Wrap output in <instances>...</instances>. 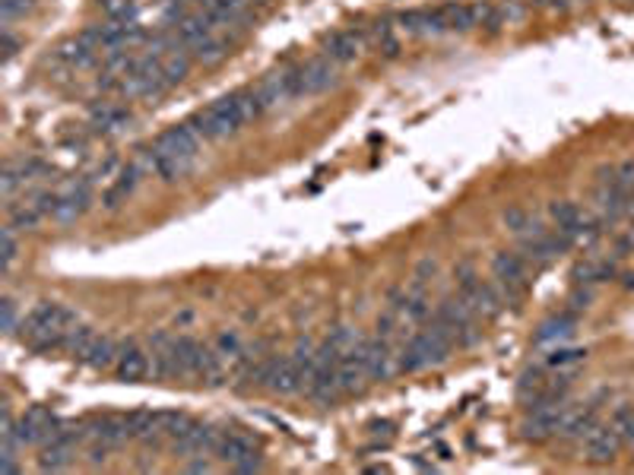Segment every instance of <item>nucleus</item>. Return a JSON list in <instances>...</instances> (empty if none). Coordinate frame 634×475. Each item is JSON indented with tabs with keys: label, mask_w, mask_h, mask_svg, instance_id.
<instances>
[{
	"label": "nucleus",
	"mask_w": 634,
	"mask_h": 475,
	"mask_svg": "<svg viewBox=\"0 0 634 475\" xmlns=\"http://www.w3.org/2000/svg\"><path fill=\"white\" fill-rule=\"evenodd\" d=\"M504 226H508L511 232H517V235H530V232H536V228H539V222L533 219L527 209H508V213H504Z\"/></svg>",
	"instance_id": "31"
},
{
	"label": "nucleus",
	"mask_w": 634,
	"mask_h": 475,
	"mask_svg": "<svg viewBox=\"0 0 634 475\" xmlns=\"http://www.w3.org/2000/svg\"><path fill=\"white\" fill-rule=\"evenodd\" d=\"M90 434L96 440H102L108 447H121L131 440V431H127V418L124 416H102L90 425Z\"/></svg>",
	"instance_id": "19"
},
{
	"label": "nucleus",
	"mask_w": 634,
	"mask_h": 475,
	"mask_svg": "<svg viewBox=\"0 0 634 475\" xmlns=\"http://www.w3.org/2000/svg\"><path fill=\"white\" fill-rule=\"evenodd\" d=\"M536 6H545V10H565L568 6V0H533Z\"/></svg>",
	"instance_id": "39"
},
{
	"label": "nucleus",
	"mask_w": 634,
	"mask_h": 475,
	"mask_svg": "<svg viewBox=\"0 0 634 475\" xmlns=\"http://www.w3.org/2000/svg\"><path fill=\"white\" fill-rule=\"evenodd\" d=\"M258 95H260L264 111H269V108H276V105H286V101L292 99V90H289V73L280 70V73L264 77V83L258 86Z\"/></svg>",
	"instance_id": "20"
},
{
	"label": "nucleus",
	"mask_w": 634,
	"mask_h": 475,
	"mask_svg": "<svg viewBox=\"0 0 634 475\" xmlns=\"http://www.w3.org/2000/svg\"><path fill=\"white\" fill-rule=\"evenodd\" d=\"M575 327H577L575 311H565V314L549 317V321H545L543 327H539L536 343H539V345H545V343H562V339H568L571 332H575Z\"/></svg>",
	"instance_id": "22"
},
{
	"label": "nucleus",
	"mask_w": 634,
	"mask_h": 475,
	"mask_svg": "<svg viewBox=\"0 0 634 475\" xmlns=\"http://www.w3.org/2000/svg\"><path fill=\"white\" fill-rule=\"evenodd\" d=\"M359 345L340 355V386H343V393H359L362 386H365L368 380H371L368 371H365V362H362V349H359Z\"/></svg>",
	"instance_id": "18"
},
{
	"label": "nucleus",
	"mask_w": 634,
	"mask_h": 475,
	"mask_svg": "<svg viewBox=\"0 0 634 475\" xmlns=\"http://www.w3.org/2000/svg\"><path fill=\"white\" fill-rule=\"evenodd\" d=\"M336 67L330 58H317L312 60V64L305 67H292L289 73V90H292V99H299V95H317L323 90H330V86H336Z\"/></svg>",
	"instance_id": "4"
},
{
	"label": "nucleus",
	"mask_w": 634,
	"mask_h": 475,
	"mask_svg": "<svg viewBox=\"0 0 634 475\" xmlns=\"http://www.w3.org/2000/svg\"><path fill=\"white\" fill-rule=\"evenodd\" d=\"M194 60H200V64H216V60H222L226 58V42H222V38H206L204 45H197L194 48Z\"/></svg>",
	"instance_id": "32"
},
{
	"label": "nucleus",
	"mask_w": 634,
	"mask_h": 475,
	"mask_svg": "<svg viewBox=\"0 0 634 475\" xmlns=\"http://www.w3.org/2000/svg\"><path fill=\"white\" fill-rule=\"evenodd\" d=\"M618 447H622V434H618L612 425H606V428L597 425L584 438V457L590 459V463H612Z\"/></svg>",
	"instance_id": "11"
},
{
	"label": "nucleus",
	"mask_w": 634,
	"mask_h": 475,
	"mask_svg": "<svg viewBox=\"0 0 634 475\" xmlns=\"http://www.w3.org/2000/svg\"><path fill=\"white\" fill-rule=\"evenodd\" d=\"M245 349V343H241V336L235 330H226V332H219V339H216V352H219L226 362H232L238 352Z\"/></svg>",
	"instance_id": "33"
},
{
	"label": "nucleus",
	"mask_w": 634,
	"mask_h": 475,
	"mask_svg": "<svg viewBox=\"0 0 634 475\" xmlns=\"http://www.w3.org/2000/svg\"><path fill=\"white\" fill-rule=\"evenodd\" d=\"M586 358V352L584 349H555L552 352L549 358H545V364H549V368H568V364H577V362H584Z\"/></svg>",
	"instance_id": "34"
},
{
	"label": "nucleus",
	"mask_w": 634,
	"mask_h": 475,
	"mask_svg": "<svg viewBox=\"0 0 634 475\" xmlns=\"http://www.w3.org/2000/svg\"><path fill=\"white\" fill-rule=\"evenodd\" d=\"M362 45H365V36L355 29H346V32H336V36L327 38L323 45V58H330L333 64H349L362 54Z\"/></svg>",
	"instance_id": "15"
},
{
	"label": "nucleus",
	"mask_w": 634,
	"mask_h": 475,
	"mask_svg": "<svg viewBox=\"0 0 634 475\" xmlns=\"http://www.w3.org/2000/svg\"><path fill=\"white\" fill-rule=\"evenodd\" d=\"M83 362L90 364V368H96V371L111 368V364L118 362V345H114V339H108V336H96V343L90 345V352H86Z\"/></svg>",
	"instance_id": "26"
},
{
	"label": "nucleus",
	"mask_w": 634,
	"mask_h": 475,
	"mask_svg": "<svg viewBox=\"0 0 634 475\" xmlns=\"http://www.w3.org/2000/svg\"><path fill=\"white\" fill-rule=\"evenodd\" d=\"M191 472H210V463H204V459H197V463H191Z\"/></svg>",
	"instance_id": "40"
},
{
	"label": "nucleus",
	"mask_w": 634,
	"mask_h": 475,
	"mask_svg": "<svg viewBox=\"0 0 634 475\" xmlns=\"http://www.w3.org/2000/svg\"><path fill=\"white\" fill-rule=\"evenodd\" d=\"M114 371H118V377L127 380V384H140L143 377L153 375V358L146 355L133 339H127V343L118 345V362H114Z\"/></svg>",
	"instance_id": "7"
},
{
	"label": "nucleus",
	"mask_w": 634,
	"mask_h": 475,
	"mask_svg": "<svg viewBox=\"0 0 634 475\" xmlns=\"http://www.w3.org/2000/svg\"><path fill=\"white\" fill-rule=\"evenodd\" d=\"M77 323H79V317L73 314L70 308L54 304V301H42L23 317L19 330H23V343H29L32 349L54 352V349H64L67 332L77 327Z\"/></svg>",
	"instance_id": "1"
},
{
	"label": "nucleus",
	"mask_w": 634,
	"mask_h": 475,
	"mask_svg": "<svg viewBox=\"0 0 634 475\" xmlns=\"http://www.w3.org/2000/svg\"><path fill=\"white\" fill-rule=\"evenodd\" d=\"M216 453L232 466L235 472H258L260 470V453L254 447V440L248 434L238 431H226L219 434V444H216Z\"/></svg>",
	"instance_id": "5"
},
{
	"label": "nucleus",
	"mask_w": 634,
	"mask_h": 475,
	"mask_svg": "<svg viewBox=\"0 0 634 475\" xmlns=\"http://www.w3.org/2000/svg\"><path fill=\"white\" fill-rule=\"evenodd\" d=\"M396 23L409 36H441V32H448L441 10H407L396 16Z\"/></svg>",
	"instance_id": "14"
},
{
	"label": "nucleus",
	"mask_w": 634,
	"mask_h": 475,
	"mask_svg": "<svg viewBox=\"0 0 634 475\" xmlns=\"http://www.w3.org/2000/svg\"><path fill=\"white\" fill-rule=\"evenodd\" d=\"M90 178L79 181V185H70L58 194V206H54V219L58 222H73L90 209Z\"/></svg>",
	"instance_id": "13"
},
{
	"label": "nucleus",
	"mask_w": 634,
	"mask_h": 475,
	"mask_svg": "<svg viewBox=\"0 0 634 475\" xmlns=\"http://www.w3.org/2000/svg\"><path fill=\"white\" fill-rule=\"evenodd\" d=\"M264 386L280 396H292L305 386V377L301 371L295 368L292 355H269V364H267V377H264Z\"/></svg>",
	"instance_id": "6"
},
{
	"label": "nucleus",
	"mask_w": 634,
	"mask_h": 475,
	"mask_svg": "<svg viewBox=\"0 0 634 475\" xmlns=\"http://www.w3.org/2000/svg\"><path fill=\"white\" fill-rule=\"evenodd\" d=\"M156 146L162 149V153L178 155V159H185L194 165V162H197V153H200V137L194 133L191 124H174L156 140Z\"/></svg>",
	"instance_id": "10"
},
{
	"label": "nucleus",
	"mask_w": 634,
	"mask_h": 475,
	"mask_svg": "<svg viewBox=\"0 0 634 475\" xmlns=\"http://www.w3.org/2000/svg\"><path fill=\"white\" fill-rule=\"evenodd\" d=\"M92 343H96V330H92V327H79V323H77V327L67 332L64 352H67V355H73V358H79V362H83Z\"/></svg>",
	"instance_id": "28"
},
{
	"label": "nucleus",
	"mask_w": 634,
	"mask_h": 475,
	"mask_svg": "<svg viewBox=\"0 0 634 475\" xmlns=\"http://www.w3.org/2000/svg\"><path fill=\"white\" fill-rule=\"evenodd\" d=\"M0 42H4V60H10L13 54H16V38L10 36V29H4V38H0Z\"/></svg>",
	"instance_id": "38"
},
{
	"label": "nucleus",
	"mask_w": 634,
	"mask_h": 475,
	"mask_svg": "<svg viewBox=\"0 0 634 475\" xmlns=\"http://www.w3.org/2000/svg\"><path fill=\"white\" fill-rule=\"evenodd\" d=\"M622 285H625V289H634V273H625L622 276Z\"/></svg>",
	"instance_id": "41"
},
{
	"label": "nucleus",
	"mask_w": 634,
	"mask_h": 475,
	"mask_svg": "<svg viewBox=\"0 0 634 475\" xmlns=\"http://www.w3.org/2000/svg\"><path fill=\"white\" fill-rule=\"evenodd\" d=\"M438 10H441L448 32H470V29H476L473 4H444V6H438Z\"/></svg>",
	"instance_id": "24"
},
{
	"label": "nucleus",
	"mask_w": 634,
	"mask_h": 475,
	"mask_svg": "<svg viewBox=\"0 0 634 475\" xmlns=\"http://www.w3.org/2000/svg\"><path fill=\"white\" fill-rule=\"evenodd\" d=\"M187 124L194 127V133H197L200 140H222V137L238 133L241 127L248 124V118H245V111H241L238 92H232V95L216 99L206 111H197Z\"/></svg>",
	"instance_id": "2"
},
{
	"label": "nucleus",
	"mask_w": 634,
	"mask_h": 475,
	"mask_svg": "<svg viewBox=\"0 0 634 475\" xmlns=\"http://www.w3.org/2000/svg\"><path fill=\"white\" fill-rule=\"evenodd\" d=\"M571 276H575L577 285L606 282V280H612V276H616V263H609V260H584V263H577Z\"/></svg>",
	"instance_id": "25"
},
{
	"label": "nucleus",
	"mask_w": 634,
	"mask_h": 475,
	"mask_svg": "<svg viewBox=\"0 0 634 475\" xmlns=\"http://www.w3.org/2000/svg\"><path fill=\"white\" fill-rule=\"evenodd\" d=\"M54 425H58V418H54L51 412L45 409V406H32V409L16 422L19 444H23V447L26 444H48Z\"/></svg>",
	"instance_id": "9"
},
{
	"label": "nucleus",
	"mask_w": 634,
	"mask_h": 475,
	"mask_svg": "<svg viewBox=\"0 0 634 475\" xmlns=\"http://www.w3.org/2000/svg\"><path fill=\"white\" fill-rule=\"evenodd\" d=\"M590 301H593V291L590 289H577L575 295L568 298V304H571V311H575V314H577V311L590 308Z\"/></svg>",
	"instance_id": "36"
},
{
	"label": "nucleus",
	"mask_w": 634,
	"mask_h": 475,
	"mask_svg": "<svg viewBox=\"0 0 634 475\" xmlns=\"http://www.w3.org/2000/svg\"><path fill=\"white\" fill-rule=\"evenodd\" d=\"M127 121H131V114H127V108H121V105H96L92 108V127H96L99 133L121 131Z\"/></svg>",
	"instance_id": "23"
},
{
	"label": "nucleus",
	"mask_w": 634,
	"mask_h": 475,
	"mask_svg": "<svg viewBox=\"0 0 634 475\" xmlns=\"http://www.w3.org/2000/svg\"><path fill=\"white\" fill-rule=\"evenodd\" d=\"M32 6H36V0H0V10H4V23H13L16 16H26Z\"/></svg>",
	"instance_id": "35"
},
{
	"label": "nucleus",
	"mask_w": 634,
	"mask_h": 475,
	"mask_svg": "<svg viewBox=\"0 0 634 475\" xmlns=\"http://www.w3.org/2000/svg\"><path fill=\"white\" fill-rule=\"evenodd\" d=\"M102 54V48H99L96 42H92L90 36H77V38H70V42H64L58 48V58L64 60L67 67H73V70H83V67H90V64H96V58Z\"/></svg>",
	"instance_id": "16"
},
{
	"label": "nucleus",
	"mask_w": 634,
	"mask_h": 475,
	"mask_svg": "<svg viewBox=\"0 0 634 475\" xmlns=\"http://www.w3.org/2000/svg\"><path fill=\"white\" fill-rule=\"evenodd\" d=\"M597 428V409H568V416H565L562 422V431H558V438L565 440H584L586 434Z\"/></svg>",
	"instance_id": "21"
},
{
	"label": "nucleus",
	"mask_w": 634,
	"mask_h": 475,
	"mask_svg": "<svg viewBox=\"0 0 634 475\" xmlns=\"http://www.w3.org/2000/svg\"><path fill=\"white\" fill-rule=\"evenodd\" d=\"M73 463V447L70 444H45L42 457H38V470L42 472H60Z\"/></svg>",
	"instance_id": "27"
},
{
	"label": "nucleus",
	"mask_w": 634,
	"mask_h": 475,
	"mask_svg": "<svg viewBox=\"0 0 634 475\" xmlns=\"http://www.w3.org/2000/svg\"><path fill=\"white\" fill-rule=\"evenodd\" d=\"M362 362L371 380H387L396 371V355L390 352V343L384 336L377 339H362Z\"/></svg>",
	"instance_id": "8"
},
{
	"label": "nucleus",
	"mask_w": 634,
	"mask_h": 475,
	"mask_svg": "<svg viewBox=\"0 0 634 475\" xmlns=\"http://www.w3.org/2000/svg\"><path fill=\"white\" fill-rule=\"evenodd\" d=\"M159 60H162V73H165L168 86L181 83V79L187 77V67H191V60H187L185 54H178V48H174V51H168V54H162Z\"/></svg>",
	"instance_id": "29"
},
{
	"label": "nucleus",
	"mask_w": 634,
	"mask_h": 475,
	"mask_svg": "<svg viewBox=\"0 0 634 475\" xmlns=\"http://www.w3.org/2000/svg\"><path fill=\"white\" fill-rule=\"evenodd\" d=\"M172 444H174V450L185 453V457H200V453H206V450H216V444H219V431L210 425L191 422L185 431L178 434V438L172 440Z\"/></svg>",
	"instance_id": "12"
},
{
	"label": "nucleus",
	"mask_w": 634,
	"mask_h": 475,
	"mask_svg": "<svg viewBox=\"0 0 634 475\" xmlns=\"http://www.w3.org/2000/svg\"><path fill=\"white\" fill-rule=\"evenodd\" d=\"M0 311H4V330L13 332L16 330V304H13L10 298H4V301H0Z\"/></svg>",
	"instance_id": "37"
},
{
	"label": "nucleus",
	"mask_w": 634,
	"mask_h": 475,
	"mask_svg": "<svg viewBox=\"0 0 634 475\" xmlns=\"http://www.w3.org/2000/svg\"><path fill=\"white\" fill-rule=\"evenodd\" d=\"M143 174L146 172L137 165V162H131L127 168H121V174L114 178V185L102 194V206L105 209H118L121 203H127V196L137 190V185H140V178H143Z\"/></svg>",
	"instance_id": "17"
},
{
	"label": "nucleus",
	"mask_w": 634,
	"mask_h": 475,
	"mask_svg": "<svg viewBox=\"0 0 634 475\" xmlns=\"http://www.w3.org/2000/svg\"><path fill=\"white\" fill-rule=\"evenodd\" d=\"M340 355H343V352L336 349L330 339L321 345V349H317L314 371H312V377H308V384H305L308 396H312L314 403L330 406L343 393V386H340Z\"/></svg>",
	"instance_id": "3"
},
{
	"label": "nucleus",
	"mask_w": 634,
	"mask_h": 475,
	"mask_svg": "<svg viewBox=\"0 0 634 475\" xmlns=\"http://www.w3.org/2000/svg\"><path fill=\"white\" fill-rule=\"evenodd\" d=\"M16 228L10 226V222H6L4 226V232H0V269H4V273H10L13 269V263H16Z\"/></svg>",
	"instance_id": "30"
}]
</instances>
